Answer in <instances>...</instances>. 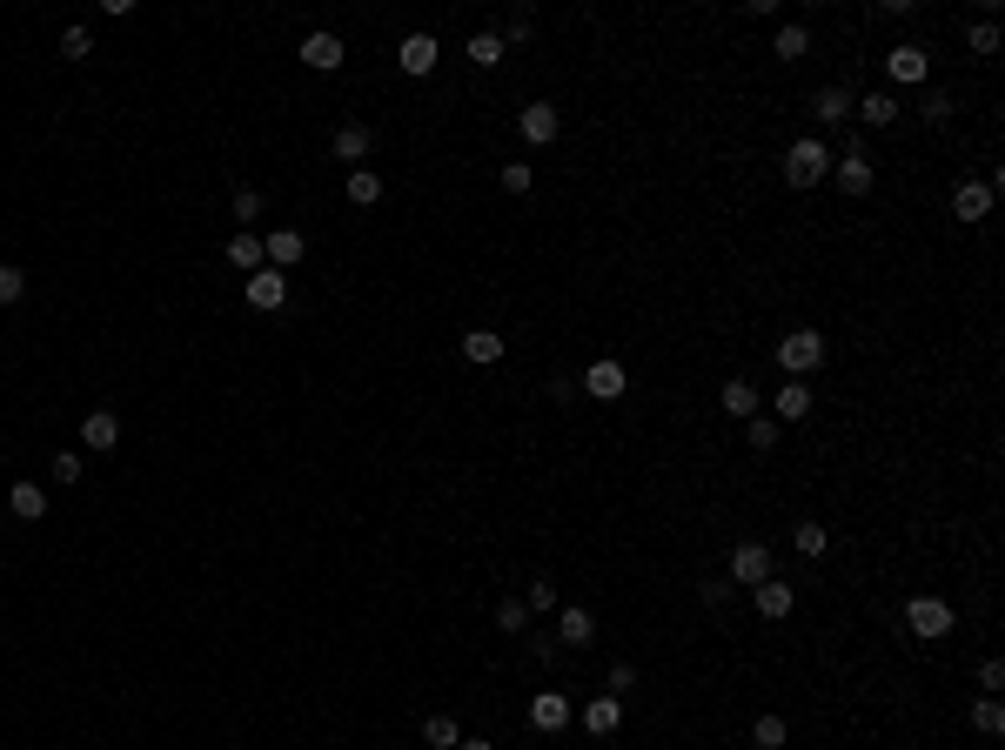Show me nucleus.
Segmentation results:
<instances>
[{"label":"nucleus","instance_id":"obj_23","mask_svg":"<svg viewBox=\"0 0 1005 750\" xmlns=\"http://www.w3.org/2000/svg\"><path fill=\"white\" fill-rule=\"evenodd\" d=\"M811 114H818L825 128H831V121H845V114H851V88H838V81L818 88V94H811Z\"/></svg>","mask_w":1005,"mask_h":750},{"label":"nucleus","instance_id":"obj_3","mask_svg":"<svg viewBox=\"0 0 1005 750\" xmlns=\"http://www.w3.org/2000/svg\"><path fill=\"white\" fill-rule=\"evenodd\" d=\"M905 630L925 637V643L952 637V603H945V596H912V603H905Z\"/></svg>","mask_w":1005,"mask_h":750},{"label":"nucleus","instance_id":"obj_34","mask_svg":"<svg viewBox=\"0 0 1005 750\" xmlns=\"http://www.w3.org/2000/svg\"><path fill=\"white\" fill-rule=\"evenodd\" d=\"M972 724H979V737H999V730H1005V710L992 704V697H979V704H972Z\"/></svg>","mask_w":1005,"mask_h":750},{"label":"nucleus","instance_id":"obj_37","mask_svg":"<svg viewBox=\"0 0 1005 750\" xmlns=\"http://www.w3.org/2000/svg\"><path fill=\"white\" fill-rule=\"evenodd\" d=\"M88 54H94V34L88 27H67L61 34V61H88Z\"/></svg>","mask_w":1005,"mask_h":750},{"label":"nucleus","instance_id":"obj_19","mask_svg":"<svg viewBox=\"0 0 1005 750\" xmlns=\"http://www.w3.org/2000/svg\"><path fill=\"white\" fill-rule=\"evenodd\" d=\"M7 509H14L21 523H41V516H47V489L41 483H14V489H7Z\"/></svg>","mask_w":1005,"mask_h":750},{"label":"nucleus","instance_id":"obj_6","mask_svg":"<svg viewBox=\"0 0 1005 750\" xmlns=\"http://www.w3.org/2000/svg\"><path fill=\"white\" fill-rule=\"evenodd\" d=\"M516 134H523L530 148H550V141H557V134H563V114L550 108V101H530V108L516 114Z\"/></svg>","mask_w":1005,"mask_h":750},{"label":"nucleus","instance_id":"obj_32","mask_svg":"<svg viewBox=\"0 0 1005 750\" xmlns=\"http://www.w3.org/2000/svg\"><path fill=\"white\" fill-rule=\"evenodd\" d=\"M463 54H469L476 67H496V61H503V34H469Z\"/></svg>","mask_w":1005,"mask_h":750},{"label":"nucleus","instance_id":"obj_9","mask_svg":"<svg viewBox=\"0 0 1005 750\" xmlns=\"http://www.w3.org/2000/svg\"><path fill=\"white\" fill-rule=\"evenodd\" d=\"M624 382H630L624 362H610V355H597V362L583 369V389H590L597 402H617V396H624Z\"/></svg>","mask_w":1005,"mask_h":750},{"label":"nucleus","instance_id":"obj_39","mask_svg":"<svg viewBox=\"0 0 1005 750\" xmlns=\"http://www.w3.org/2000/svg\"><path fill=\"white\" fill-rule=\"evenodd\" d=\"M21 295H27V268L0 262V309H7V302H21Z\"/></svg>","mask_w":1005,"mask_h":750},{"label":"nucleus","instance_id":"obj_30","mask_svg":"<svg viewBox=\"0 0 1005 750\" xmlns=\"http://www.w3.org/2000/svg\"><path fill=\"white\" fill-rule=\"evenodd\" d=\"M423 744H429V750H456V744H463L456 717H423Z\"/></svg>","mask_w":1005,"mask_h":750},{"label":"nucleus","instance_id":"obj_11","mask_svg":"<svg viewBox=\"0 0 1005 750\" xmlns=\"http://www.w3.org/2000/svg\"><path fill=\"white\" fill-rule=\"evenodd\" d=\"M302 67H315V74H335V67H342V41H335L329 27L302 34Z\"/></svg>","mask_w":1005,"mask_h":750},{"label":"nucleus","instance_id":"obj_29","mask_svg":"<svg viewBox=\"0 0 1005 750\" xmlns=\"http://www.w3.org/2000/svg\"><path fill=\"white\" fill-rule=\"evenodd\" d=\"M791 550H798V556H825L831 550V530H825V523H798V530H791Z\"/></svg>","mask_w":1005,"mask_h":750},{"label":"nucleus","instance_id":"obj_28","mask_svg":"<svg viewBox=\"0 0 1005 750\" xmlns=\"http://www.w3.org/2000/svg\"><path fill=\"white\" fill-rule=\"evenodd\" d=\"M349 201H356V208H376V201H382V175H376V168H349Z\"/></svg>","mask_w":1005,"mask_h":750},{"label":"nucleus","instance_id":"obj_42","mask_svg":"<svg viewBox=\"0 0 1005 750\" xmlns=\"http://www.w3.org/2000/svg\"><path fill=\"white\" fill-rule=\"evenodd\" d=\"M235 221H242V228H255V221H262V195H255V188H242V195H235Z\"/></svg>","mask_w":1005,"mask_h":750},{"label":"nucleus","instance_id":"obj_35","mask_svg":"<svg viewBox=\"0 0 1005 750\" xmlns=\"http://www.w3.org/2000/svg\"><path fill=\"white\" fill-rule=\"evenodd\" d=\"M523 603H530V617H543V610H557V583H550V576H536L530 590H523Z\"/></svg>","mask_w":1005,"mask_h":750},{"label":"nucleus","instance_id":"obj_38","mask_svg":"<svg viewBox=\"0 0 1005 750\" xmlns=\"http://www.w3.org/2000/svg\"><path fill=\"white\" fill-rule=\"evenodd\" d=\"M778 436H784L778 416H751V449H778Z\"/></svg>","mask_w":1005,"mask_h":750},{"label":"nucleus","instance_id":"obj_47","mask_svg":"<svg viewBox=\"0 0 1005 750\" xmlns=\"http://www.w3.org/2000/svg\"><path fill=\"white\" fill-rule=\"evenodd\" d=\"M456 750H496V744H483V737H469V744H456Z\"/></svg>","mask_w":1005,"mask_h":750},{"label":"nucleus","instance_id":"obj_8","mask_svg":"<svg viewBox=\"0 0 1005 750\" xmlns=\"http://www.w3.org/2000/svg\"><path fill=\"white\" fill-rule=\"evenodd\" d=\"M764 576H771V550H764V543H737L731 550V583L737 590H758Z\"/></svg>","mask_w":1005,"mask_h":750},{"label":"nucleus","instance_id":"obj_12","mask_svg":"<svg viewBox=\"0 0 1005 750\" xmlns=\"http://www.w3.org/2000/svg\"><path fill=\"white\" fill-rule=\"evenodd\" d=\"M396 61H402V74H429V67L443 61V41H436V34H409V41L396 47Z\"/></svg>","mask_w":1005,"mask_h":750},{"label":"nucleus","instance_id":"obj_22","mask_svg":"<svg viewBox=\"0 0 1005 750\" xmlns=\"http://www.w3.org/2000/svg\"><path fill=\"white\" fill-rule=\"evenodd\" d=\"M463 355L476 362V369H490V362H503V335H496V329H469L463 335Z\"/></svg>","mask_w":1005,"mask_h":750},{"label":"nucleus","instance_id":"obj_13","mask_svg":"<svg viewBox=\"0 0 1005 750\" xmlns=\"http://www.w3.org/2000/svg\"><path fill=\"white\" fill-rule=\"evenodd\" d=\"M369 148H376V134L362 128V121H342V128H335V141H329V155H335V161H356V168L369 161Z\"/></svg>","mask_w":1005,"mask_h":750},{"label":"nucleus","instance_id":"obj_10","mask_svg":"<svg viewBox=\"0 0 1005 750\" xmlns=\"http://www.w3.org/2000/svg\"><path fill=\"white\" fill-rule=\"evenodd\" d=\"M570 717H577V710H570V697H563V690H543V697L530 704V730H543V737H557Z\"/></svg>","mask_w":1005,"mask_h":750},{"label":"nucleus","instance_id":"obj_5","mask_svg":"<svg viewBox=\"0 0 1005 750\" xmlns=\"http://www.w3.org/2000/svg\"><path fill=\"white\" fill-rule=\"evenodd\" d=\"M885 74H892L898 88H925V74H932V54L918 41H898L892 54H885Z\"/></svg>","mask_w":1005,"mask_h":750},{"label":"nucleus","instance_id":"obj_31","mask_svg":"<svg viewBox=\"0 0 1005 750\" xmlns=\"http://www.w3.org/2000/svg\"><path fill=\"white\" fill-rule=\"evenodd\" d=\"M771 54H778V61H804V54H811V34H804L798 21L778 27V47H771Z\"/></svg>","mask_w":1005,"mask_h":750},{"label":"nucleus","instance_id":"obj_33","mask_svg":"<svg viewBox=\"0 0 1005 750\" xmlns=\"http://www.w3.org/2000/svg\"><path fill=\"white\" fill-rule=\"evenodd\" d=\"M918 114H925V121H952V114H959V101H952V94H945V88H925V101H918Z\"/></svg>","mask_w":1005,"mask_h":750},{"label":"nucleus","instance_id":"obj_21","mask_svg":"<svg viewBox=\"0 0 1005 750\" xmlns=\"http://www.w3.org/2000/svg\"><path fill=\"white\" fill-rule=\"evenodd\" d=\"M851 108H858V121H865V128H892V121H898V94L878 88V94H865V101H851Z\"/></svg>","mask_w":1005,"mask_h":750},{"label":"nucleus","instance_id":"obj_18","mask_svg":"<svg viewBox=\"0 0 1005 750\" xmlns=\"http://www.w3.org/2000/svg\"><path fill=\"white\" fill-rule=\"evenodd\" d=\"M617 724H624V704H617V697H590V704H583V730H590V737H610Z\"/></svg>","mask_w":1005,"mask_h":750},{"label":"nucleus","instance_id":"obj_17","mask_svg":"<svg viewBox=\"0 0 1005 750\" xmlns=\"http://www.w3.org/2000/svg\"><path fill=\"white\" fill-rule=\"evenodd\" d=\"M597 637V617L583 610V603H563L557 610V643H590Z\"/></svg>","mask_w":1005,"mask_h":750},{"label":"nucleus","instance_id":"obj_41","mask_svg":"<svg viewBox=\"0 0 1005 750\" xmlns=\"http://www.w3.org/2000/svg\"><path fill=\"white\" fill-rule=\"evenodd\" d=\"M965 47H972V54H999V27H992V21H979L972 34H965Z\"/></svg>","mask_w":1005,"mask_h":750},{"label":"nucleus","instance_id":"obj_1","mask_svg":"<svg viewBox=\"0 0 1005 750\" xmlns=\"http://www.w3.org/2000/svg\"><path fill=\"white\" fill-rule=\"evenodd\" d=\"M825 175H831V148H825V141H818V134L791 141V155H784V181H791V188H818Z\"/></svg>","mask_w":1005,"mask_h":750},{"label":"nucleus","instance_id":"obj_43","mask_svg":"<svg viewBox=\"0 0 1005 750\" xmlns=\"http://www.w3.org/2000/svg\"><path fill=\"white\" fill-rule=\"evenodd\" d=\"M624 690H637V663H610V697H624Z\"/></svg>","mask_w":1005,"mask_h":750},{"label":"nucleus","instance_id":"obj_7","mask_svg":"<svg viewBox=\"0 0 1005 750\" xmlns=\"http://www.w3.org/2000/svg\"><path fill=\"white\" fill-rule=\"evenodd\" d=\"M282 302H289V275H282V268H255V275H248V309L275 315Z\"/></svg>","mask_w":1005,"mask_h":750},{"label":"nucleus","instance_id":"obj_45","mask_svg":"<svg viewBox=\"0 0 1005 750\" xmlns=\"http://www.w3.org/2000/svg\"><path fill=\"white\" fill-rule=\"evenodd\" d=\"M979 690H1005V663H999V657L979 663Z\"/></svg>","mask_w":1005,"mask_h":750},{"label":"nucleus","instance_id":"obj_2","mask_svg":"<svg viewBox=\"0 0 1005 750\" xmlns=\"http://www.w3.org/2000/svg\"><path fill=\"white\" fill-rule=\"evenodd\" d=\"M825 362V335L818 329H791L778 342V369H784V382H804V375Z\"/></svg>","mask_w":1005,"mask_h":750},{"label":"nucleus","instance_id":"obj_36","mask_svg":"<svg viewBox=\"0 0 1005 750\" xmlns=\"http://www.w3.org/2000/svg\"><path fill=\"white\" fill-rule=\"evenodd\" d=\"M751 744H758V750H784V717H758V724H751Z\"/></svg>","mask_w":1005,"mask_h":750},{"label":"nucleus","instance_id":"obj_26","mask_svg":"<svg viewBox=\"0 0 1005 750\" xmlns=\"http://www.w3.org/2000/svg\"><path fill=\"white\" fill-rule=\"evenodd\" d=\"M228 262L248 268V275H255V268H268V262H262V235H248V228H242V235H228Z\"/></svg>","mask_w":1005,"mask_h":750},{"label":"nucleus","instance_id":"obj_24","mask_svg":"<svg viewBox=\"0 0 1005 750\" xmlns=\"http://www.w3.org/2000/svg\"><path fill=\"white\" fill-rule=\"evenodd\" d=\"M811 416V382H778V422H804Z\"/></svg>","mask_w":1005,"mask_h":750},{"label":"nucleus","instance_id":"obj_40","mask_svg":"<svg viewBox=\"0 0 1005 750\" xmlns=\"http://www.w3.org/2000/svg\"><path fill=\"white\" fill-rule=\"evenodd\" d=\"M503 188H510V195H530V188H536V168H530V161H510V168H503Z\"/></svg>","mask_w":1005,"mask_h":750},{"label":"nucleus","instance_id":"obj_15","mask_svg":"<svg viewBox=\"0 0 1005 750\" xmlns=\"http://www.w3.org/2000/svg\"><path fill=\"white\" fill-rule=\"evenodd\" d=\"M952 215H959V221H985V215H992V188H985V181H959V188H952Z\"/></svg>","mask_w":1005,"mask_h":750},{"label":"nucleus","instance_id":"obj_25","mask_svg":"<svg viewBox=\"0 0 1005 750\" xmlns=\"http://www.w3.org/2000/svg\"><path fill=\"white\" fill-rule=\"evenodd\" d=\"M81 442H88V449H114V442H121V422H114L108 409H94V416L81 422Z\"/></svg>","mask_w":1005,"mask_h":750},{"label":"nucleus","instance_id":"obj_16","mask_svg":"<svg viewBox=\"0 0 1005 750\" xmlns=\"http://www.w3.org/2000/svg\"><path fill=\"white\" fill-rule=\"evenodd\" d=\"M751 603H758V617H771V623H778V617H791V603H798V596H791V583L764 576L758 590H751Z\"/></svg>","mask_w":1005,"mask_h":750},{"label":"nucleus","instance_id":"obj_44","mask_svg":"<svg viewBox=\"0 0 1005 750\" xmlns=\"http://www.w3.org/2000/svg\"><path fill=\"white\" fill-rule=\"evenodd\" d=\"M54 483H81V456H74V449L54 456Z\"/></svg>","mask_w":1005,"mask_h":750},{"label":"nucleus","instance_id":"obj_14","mask_svg":"<svg viewBox=\"0 0 1005 750\" xmlns=\"http://www.w3.org/2000/svg\"><path fill=\"white\" fill-rule=\"evenodd\" d=\"M302 248H309V242H302V228H268L262 262L268 268H295V262H302Z\"/></svg>","mask_w":1005,"mask_h":750},{"label":"nucleus","instance_id":"obj_46","mask_svg":"<svg viewBox=\"0 0 1005 750\" xmlns=\"http://www.w3.org/2000/svg\"><path fill=\"white\" fill-rule=\"evenodd\" d=\"M731 596H737L731 576H724V583H704V603H711V610H717V603H731Z\"/></svg>","mask_w":1005,"mask_h":750},{"label":"nucleus","instance_id":"obj_4","mask_svg":"<svg viewBox=\"0 0 1005 750\" xmlns=\"http://www.w3.org/2000/svg\"><path fill=\"white\" fill-rule=\"evenodd\" d=\"M831 175H838V188H845V195H871V181H878V168H871V148H865V141H851L845 155L831 161Z\"/></svg>","mask_w":1005,"mask_h":750},{"label":"nucleus","instance_id":"obj_27","mask_svg":"<svg viewBox=\"0 0 1005 750\" xmlns=\"http://www.w3.org/2000/svg\"><path fill=\"white\" fill-rule=\"evenodd\" d=\"M496 630H503V637H523V630H530V603H523V596H503V603H496Z\"/></svg>","mask_w":1005,"mask_h":750},{"label":"nucleus","instance_id":"obj_20","mask_svg":"<svg viewBox=\"0 0 1005 750\" xmlns=\"http://www.w3.org/2000/svg\"><path fill=\"white\" fill-rule=\"evenodd\" d=\"M724 416H737V422H751V416H758V382L731 375V382H724Z\"/></svg>","mask_w":1005,"mask_h":750}]
</instances>
